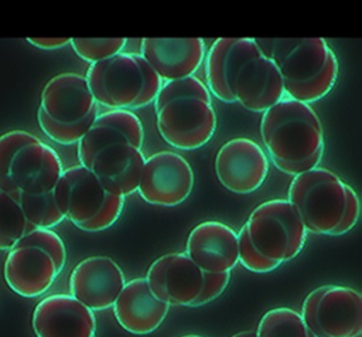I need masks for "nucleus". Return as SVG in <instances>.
I'll return each mask as SVG.
<instances>
[{"label": "nucleus", "mask_w": 362, "mask_h": 337, "mask_svg": "<svg viewBox=\"0 0 362 337\" xmlns=\"http://www.w3.org/2000/svg\"><path fill=\"white\" fill-rule=\"evenodd\" d=\"M194 181V170L181 154L161 150L144 160L137 193L148 204L175 207L189 197Z\"/></svg>", "instance_id": "10"}, {"label": "nucleus", "mask_w": 362, "mask_h": 337, "mask_svg": "<svg viewBox=\"0 0 362 337\" xmlns=\"http://www.w3.org/2000/svg\"><path fill=\"white\" fill-rule=\"evenodd\" d=\"M38 137L27 130L14 129L0 135V190L10 193L13 191L11 181L8 178L10 164L16 153L25 144L37 140Z\"/></svg>", "instance_id": "29"}, {"label": "nucleus", "mask_w": 362, "mask_h": 337, "mask_svg": "<svg viewBox=\"0 0 362 337\" xmlns=\"http://www.w3.org/2000/svg\"><path fill=\"white\" fill-rule=\"evenodd\" d=\"M144 160L141 149L123 139L99 150L92 159L89 170L107 193L126 198L137 191Z\"/></svg>", "instance_id": "18"}, {"label": "nucleus", "mask_w": 362, "mask_h": 337, "mask_svg": "<svg viewBox=\"0 0 362 337\" xmlns=\"http://www.w3.org/2000/svg\"><path fill=\"white\" fill-rule=\"evenodd\" d=\"M266 58L277 68L284 96L311 103L331 92L338 76V61L322 37L255 38Z\"/></svg>", "instance_id": "2"}, {"label": "nucleus", "mask_w": 362, "mask_h": 337, "mask_svg": "<svg viewBox=\"0 0 362 337\" xmlns=\"http://www.w3.org/2000/svg\"><path fill=\"white\" fill-rule=\"evenodd\" d=\"M205 75L211 95L250 112H264L284 98L281 76L255 38H216L206 52Z\"/></svg>", "instance_id": "1"}, {"label": "nucleus", "mask_w": 362, "mask_h": 337, "mask_svg": "<svg viewBox=\"0 0 362 337\" xmlns=\"http://www.w3.org/2000/svg\"><path fill=\"white\" fill-rule=\"evenodd\" d=\"M123 139L129 140L137 149H141L144 129L139 116L124 109H109L98 113L92 126L78 142L79 164L89 168L92 159L99 150Z\"/></svg>", "instance_id": "22"}, {"label": "nucleus", "mask_w": 362, "mask_h": 337, "mask_svg": "<svg viewBox=\"0 0 362 337\" xmlns=\"http://www.w3.org/2000/svg\"><path fill=\"white\" fill-rule=\"evenodd\" d=\"M260 136L272 163H298L324 152V132L317 112L311 105L286 96L263 112Z\"/></svg>", "instance_id": "4"}, {"label": "nucleus", "mask_w": 362, "mask_h": 337, "mask_svg": "<svg viewBox=\"0 0 362 337\" xmlns=\"http://www.w3.org/2000/svg\"><path fill=\"white\" fill-rule=\"evenodd\" d=\"M300 314L314 337H359L362 333V296L352 287L325 285L311 290Z\"/></svg>", "instance_id": "8"}, {"label": "nucleus", "mask_w": 362, "mask_h": 337, "mask_svg": "<svg viewBox=\"0 0 362 337\" xmlns=\"http://www.w3.org/2000/svg\"><path fill=\"white\" fill-rule=\"evenodd\" d=\"M189 98L212 102V98L206 85L195 75L181 78V79H174V81H164L154 99V108L158 109L171 101L189 99Z\"/></svg>", "instance_id": "26"}, {"label": "nucleus", "mask_w": 362, "mask_h": 337, "mask_svg": "<svg viewBox=\"0 0 362 337\" xmlns=\"http://www.w3.org/2000/svg\"><path fill=\"white\" fill-rule=\"evenodd\" d=\"M37 337H95V313L71 295H51L38 302L31 319Z\"/></svg>", "instance_id": "14"}, {"label": "nucleus", "mask_w": 362, "mask_h": 337, "mask_svg": "<svg viewBox=\"0 0 362 337\" xmlns=\"http://www.w3.org/2000/svg\"><path fill=\"white\" fill-rule=\"evenodd\" d=\"M17 244L23 245H35L44 251H47L57 262L58 268L62 270L66 262V249L61 236L52 229L37 228L28 234H25Z\"/></svg>", "instance_id": "30"}, {"label": "nucleus", "mask_w": 362, "mask_h": 337, "mask_svg": "<svg viewBox=\"0 0 362 337\" xmlns=\"http://www.w3.org/2000/svg\"><path fill=\"white\" fill-rule=\"evenodd\" d=\"M230 280V273H209L205 272V280H204V287L199 295V297L195 300L192 307L204 306L214 299L219 297L223 290L228 287Z\"/></svg>", "instance_id": "32"}, {"label": "nucleus", "mask_w": 362, "mask_h": 337, "mask_svg": "<svg viewBox=\"0 0 362 337\" xmlns=\"http://www.w3.org/2000/svg\"><path fill=\"white\" fill-rule=\"evenodd\" d=\"M64 171L58 153L37 139L23 146L10 164L8 178L14 190L27 194L52 191Z\"/></svg>", "instance_id": "20"}, {"label": "nucleus", "mask_w": 362, "mask_h": 337, "mask_svg": "<svg viewBox=\"0 0 362 337\" xmlns=\"http://www.w3.org/2000/svg\"><path fill=\"white\" fill-rule=\"evenodd\" d=\"M99 112H95L89 115L88 118L75 122V123H59L52 119H49L40 108L37 110V120L40 125V129L48 136L51 140L59 144H78V142L83 137V135L88 132V129L92 126L95 118Z\"/></svg>", "instance_id": "27"}, {"label": "nucleus", "mask_w": 362, "mask_h": 337, "mask_svg": "<svg viewBox=\"0 0 362 337\" xmlns=\"http://www.w3.org/2000/svg\"><path fill=\"white\" fill-rule=\"evenodd\" d=\"M322 159V152L311 156L310 159L307 160H303V161H298V163H281V161H273V164L276 166V168H279L280 171H283L284 174H288V176H298V174H303L305 171H310L313 168H315L320 161Z\"/></svg>", "instance_id": "34"}, {"label": "nucleus", "mask_w": 362, "mask_h": 337, "mask_svg": "<svg viewBox=\"0 0 362 337\" xmlns=\"http://www.w3.org/2000/svg\"><path fill=\"white\" fill-rule=\"evenodd\" d=\"M181 337H202V336H198V334H185V336H181Z\"/></svg>", "instance_id": "37"}, {"label": "nucleus", "mask_w": 362, "mask_h": 337, "mask_svg": "<svg viewBox=\"0 0 362 337\" xmlns=\"http://www.w3.org/2000/svg\"><path fill=\"white\" fill-rule=\"evenodd\" d=\"M27 41L40 50H58L69 44L71 38H27Z\"/></svg>", "instance_id": "35"}, {"label": "nucleus", "mask_w": 362, "mask_h": 337, "mask_svg": "<svg viewBox=\"0 0 362 337\" xmlns=\"http://www.w3.org/2000/svg\"><path fill=\"white\" fill-rule=\"evenodd\" d=\"M252 245L277 263L294 259L304 248L307 229L293 205L274 198L257 205L245 224Z\"/></svg>", "instance_id": "7"}, {"label": "nucleus", "mask_w": 362, "mask_h": 337, "mask_svg": "<svg viewBox=\"0 0 362 337\" xmlns=\"http://www.w3.org/2000/svg\"><path fill=\"white\" fill-rule=\"evenodd\" d=\"M126 280L110 256L95 255L81 261L69 276V295L92 312L113 306Z\"/></svg>", "instance_id": "13"}, {"label": "nucleus", "mask_w": 362, "mask_h": 337, "mask_svg": "<svg viewBox=\"0 0 362 337\" xmlns=\"http://www.w3.org/2000/svg\"><path fill=\"white\" fill-rule=\"evenodd\" d=\"M8 194L17 201L27 222L34 228L51 229L65 219L55 204L52 191L42 194H27L13 190Z\"/></svg>", "instance_id": "23"}, {"label": "nucleus", "mask_w": 362, "mask_h": 337, "mask_svg": "<svg viewBox=\"0 0 362 337\" xmlns=\"http://www.w3.org/2000/svg\"><path fill=\"white\" fill-rule=\"evenodd\" d=\"M187 255L202 272L230 273L238 265V234L221 221H202L187 238Z\"/></svg>", "instance_id": "16"}, {"label": "nucleus", "mask_w": 362, "mask_h": 337, "mask_svg": "<svg viewBox=\"0 0 362 337\" xmlns=\"http://www.w3.org/2000/svg\"><path fill=\"white\" fill-rule=\"evenodd\" d=\"M205 55L202 38H143L140 57L161 81L191 76L201 67Z\"/></svg>", "instance_id": "17"}, {"label": "nucleus", "mask_w": 362, "mask_h": 337, "mask_svg": "<svg viewBox=\"0 0 362 337\" xmlns=\"http://www.w3.org/2000/svg\"><path fill=\"white\" fill-rule=\"evenodd\" d=\"M98 106L139 109L154 102L163 81L140 54L120 52L90 64L83 75Z\"/></svg>", "instance_id": "3"}, {"label": "nucleus", "mask_w": 362, "mask_h": 337, "mask_svg": "<svg viewBox=\"0 0 362 337\" xmlns=\"http://www.w3.org/2000/svg\"><path fill=\"white\" fill-rule=\"evenodd\" d=\"M127 38H71L75 54L89 64L100 62L122 52Z\"/></svg>", "instance_id": "28"}, {"label": "nucleus", "mask_w": 362, "mask_h": 337, "mask_svg": "<svg viewBox=\"0 0 362 337\" xmlns=\"http://www.w3.org/2000/svg\"><path fill=\"white\" fill-rule=\"evenodd\" d=\"M359 218V198L356 191L346 184V202H345V210L342 219L339 222V227L335 232V235H344L348 231H351Z\"/></svg>", "instance_id": "33"}, {"label": "nucleus", "mask_w": 362, "mask_h": 337, "mask_svg": "<svg viewBox=\"0 0 362 337\" xmlns=\"http://www.w3.org/2000/svg\"><path fill=\"white\" fill-rule=\"evenodd\" d=\"M218 181L235 194H249L260 188L269 173L264 149L252 139L235 137L225 142L215 157Z\"/></svg>", "instance_id": "11"}, {"label": "nucleus", "mask_w": 362, "mask_h": 337, "mask_svg": "<svg viewBox=\"0 0 362 337\" xmlns=\"http://www.w3.org/2000/svg\"><path fill=\"white\" fill-rule=\"evenodd\" d=\"M52 193L64 218L86 232L110 228L124 207L123 197L107 193L96 176L81 164L65 168Z\"/></svg>", "instance_id": "5"}, {"label": "nucleus", "mask_w": 362, "mask_h": 337, "mask_svg": "<svg viewBox=\"0 0 362 337\" xmlns=\"http://www.w3.org/2000/svg\"><path fill=\"white\" fill-rule=\"evenodd\" d=\"M17 201L0 190V251H10L25 234L34 231Z\"/></svg>", "instance_id": "25"}, {"label": "nucleus", "mask_w": 362, "mask_h": 337, "mask_svg": "<svg viewBox=\"0 0 362 337\" xmlns=\"http://www.w3.org/2000/svg\"><path fill=\"white\" fill-rule=\"evenodd\" d=\"M236 234H238V262L245 269L256 273H266L280 266V263L270 261L257 252V249L252 245L247 236L245 225Z\"/></svg>", "instance_id": "31"}, {"label": "nucleus", "mask_w": 362, "mask_h": 337, "mask_svg": "<svg viewBox=\"0 0 362 337\" xmlns=\"http://www.w3.org/2000/svg\"><path fill=\"white\" fill-rule=\"evenodd\" d=\"M61 273L55 259L35 245L16 244L4 261L7 286L23 297H37L45 293Z\"/></svg>", "instance_id": "15"}, {"label": "nucleus", "mask_w": 362, "mask_h": 337, "mask_svg": "<svg viewBox=\"0 0 362 337\" xmlns=\"http://www.w3.org/2000/svg\"><path fill=\"white\" fill-rule=\"evenodd\" d=\"M144 279L153 295L163 303L192 307L202 292L205 272L187 253L171 252L157 258Z\"/></svg>", "instance_id": "12"}, {"label": "nucleus", "mask_w": 362, "mask_h": 337, "mask_svg": "<svg viewBox=\"0 0 362 337\" xmlns=\"http://www.w3.org/2000/svg\"><path fill=\"white\" fill-rule=\"evenodd\" d=\"M83 75L62 72L42 88L40 109L59 123H75L99 112Z\"/></svg>", "instance_id": "19"}, {"label": "nucleus", "mask_w": 362, "mask_h": 337, "mask_svg": "<svg viewBox=\"0 0 362 337\" xmlns=\"http://www.w3.org/2000/svg\"><path fill=\"white\" fill-rule=\"evenodd\" d=\"M287 201L307 232L335 235L345 210L346 184L334 171L317 166L291 180Z\"/></svg>", "instance_id": "6"}, {"label": "nucleus", "mask_w": 362, "mask_h": 337, "mask_svg": "<svg viewBox=\"0 0 362 337\" xmlns=\"http://www.w3.org/2000/svg\"><path fill=\"white\" fill-rule=\"evenodd\" d=\"M232 337H257V336H256V333L252 331V330H243V331H239V333L233 334Z\"/></svg>", "instance_id": "36"}, {"label": "nucleus", "mask_w": 362, "mask_h": 337, "mask_svg": "<svg viewBox=\"0 0 362 337\" xmlns=\"http://www.w3.org/2000/svg\"><path fill=\"white\" fill-rule=\"evenodd\" d=\"M112 307L120 327L136 336L156 331L170 310L153 295L144 278L126 282Z\"/></svg>", "instance_id": "21"}, {"label": "nucleus", "mask_w": 362, "mask_h": 337, "mask_svg": "<svg viewBox=\"0 0 362 337\" xmlns=\"http://www.w3.org/2000/svg\"><path fill=\"white\" fill-rule=\"evenodd\" d=\"M157 129L170 146L195 150L206 144L216 132V112L212 102L177 99L156 109Z\"/></svg>", "instance_id": "9"}, {"label": "nucleus", "mask_w": 362, "mask_h": 337, "mask_svg": "<svg viewBox=\"0 0 362 337\" xmlns=\"http://www.w3.org/2000/svg\"><path fill=\"white\" fill-rule=\"evenodd\" d=\"M255 333L257 337H314L301 314L290 307H276L266 312Z\"/></svg>", "instance_id": "24"}]
</instances>
